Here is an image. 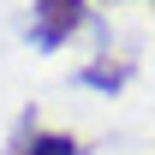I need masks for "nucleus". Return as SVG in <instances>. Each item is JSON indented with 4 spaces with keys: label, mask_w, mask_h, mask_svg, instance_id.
Instances as JSON below:
<instances>
[{
    "label": "nucleus",
    "mask_w": 155,
    "mask_h": 155,
    "mask_svg": "<svg viewBox=\"0 0 155 155\" xmlns=\"http://www.w3.org/2000/svg\"><path fill=\"white\" fill-rule=\"evenodd\" d=\"M90 24V0H30V48L54 54Z\"/></svg>",
    "instance_id": "nucleus-1"
},
{
    "label": "nucleus",
    "mask_w": 155,
    "mask_h": 155,
    "mask_svg": "<svg viewBox=\"0 0 155 155\" xmlns=\"http://www.w3.org/2000/svg\"><path fill=\"white\" fill-rule=\"evenodd\" d=\"M6 155H84V143L72 131H36V119H24L18 137L6 143Z\"/></svg>",
    "instance_id": "nucleus-2"
},
{
    "label": "nucleus",
    "mask_w": 155,
    "mask_h": 155,
    "mask_svg": "<svg viewBox=\"0 0 155 155\" xmlns=\"http://www.w3.org/2000/svg\"><path fill=\"white\" fill-rule=\"evenodd\" d=\"M125 78H131L125 60H96V66H84V72H78V84H84V90H101V96H119V90H125Z\"/></svg>",
    "instance_id": "nucleus-3"
},
{
    "label": "nucleus",
    "mask_w": 155,
    "mask_h": 155,
    "mask_svg": "<svg viewBox=\"0 0 155 155\" xmlns=\"http://www.w3.org/2000/svg\"><path fill=\"white\" fill-rule=\"evenodd\" d=\"M114 6H119V0H114Z\"/></svg>",
    "instance_id": "nucleus-4"
}]
</instances>
